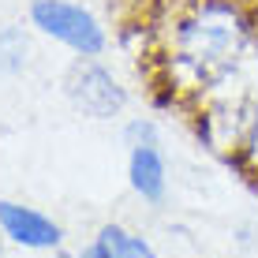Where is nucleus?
Segmentation results:
<instances>
[{
	"label": "nucleus",
	"mask_w": 258,
	"mask_h": 258,
	"mask_svg": "<svg viewBox=\"0 0 258 258\" xmlns=\"http://www.w3.org/2000/svg\"><path fill=\"white\" fill-rule=\"evenodd\" d=\"M30 23L52 41L75 49L79 56H97L105 49V30L86 8L71 0H34L30 4Z\"/></svg>",
	"instance_id": "nucleus-1"
},
{
	"label": "nucleus",
	"mask_w": 258,
	"mask_h": 258,
	"mask_svg": "<svg viewBox=\"0 0 258 258\" xmlns=\"http://www.w3.org/2000/svg\"><path fill=\"white\" fill-rule=\"evenodd\" d=\"M180 45H183V56L202 60V64L228 60L239 45H243V19L225 4H206L199 19L183 23Z\"/></svg>",
	"instance_id": "nucleus-2"
},
{
	"label": "nucleus",
	"mask_w": 258,
	"mask_h": 258,
	"mask_svg": "<svg viewBox=\"0 0 258 258\" xmlns=\"http://www.w3.org/2000/svg\"><path fill=\"white\" fill-rule=\"evenodd\" d=\"M123 139H127V146L157 142V127H154V120H131L127 127H123Z\"/></svg>",
	"instance_id": "nucleus-8"
},
{
	"label": "nucleus",
	"mask_w": 258,
	"mask_h": 258,
	"mask_svg": "<svg viewBox=\"0 0 258 258\" xmlns=\"http://www.w3.org/2000/svg\"><path fill=\"white\" fill-rule=\"evenodd\" d=\"M26 52H30L26 34L19 30V26H4V30H0V75H15V71H23Z\"/></svg>",
	"instance_id": "nucleus-7"
},
{
	"label": "nucleus",
	"mask_w": 258,
	"mask_h": 258,
	"mask_svg": "<svg viewBox=\"0 0 258 258\" xmlns=\"http://www.w3.org/2000/svg\"><path fill=\"white\" fill-rule=\"evenodd\" d=\"M0 236H4V232H0Z\"/></svg>",
	"instance_id": "nucleus-10"
},
{
	"label": "nucleus",
	"mask_w": 258,
	"mask_h": 258,
	"mask_svg": "<svg viewBox=\"0 0 258 258\" xmlns=\"http://www.w3.org/2000/svg\"><path fill=\"white\" fill-rule=\"evenodd\" d=\"M79 258H112V251H109V247H105V243H101V239H94V243H90V247H86V251H83V254H79Z\"/></svg>",
	"instance_id": "nucleus-9"
},
{
	"label": "nucleus",
	"mask_w": 258,
	"mask_h": 258,
	"mask_svg": "<svg viewBox=\"0 0 258 258\" xmlns=\"http://www.w3.org/2000/svg\"><path fill=\"white\" fill-rule=\"evenodd\" d=\"M0 232L30 251H52L64 239L56 221H49L41 210L23 206V202H0Z\"/></svg>",
	"instance_id": "nucleus-4"
},
{
	"label": "nucleus",
	"mask_w": 258,
	"mask_h": 258,
	"mask_svg": "<svg viewBox=\"0 0 258 258\" xmlns=\"http://www.w3.org/2000/svg\"><path fill=\"white\" fill-rule=\"evenodd\" d=\"M127 176H131V187H135L139 199H146V202H161L165 199L168 172H165V157H161V150H157V142L131 146Z\"/></svg>",
	"instance_id": "nucleus-5"
},
{
	"label": "nucleus",
	"mask_w": 258,
	"mask_h": 258,
	"mask_svg": "<svg viewBox=\"0 0 258 258\" xmlns=\"http://www.w3.org/2000/svg\"><path fill=\"white\" fill-rule=\"evenodd\" d=\"M64 90L71 97V105L79 112H86V116H94V120H112L127 105V94L116 83V75L105 71L101 64H94V60H79L68 71Z\"/></svg>",
	"instance_id": "nucleus-3"
},
{
	"label": "nucleus",
	"mask_w": 258,
	"mask_h": 258,
	"mask_svg": "<svg viewBox=\"0 0 258 258\" xmlns=\"http://www.w3.org/2000/svg\"><path fill=\"white\" fill-rule=\"evenodd\" d=\"M97 239L112 251V258H157V251L146 243V239L123 232L120 225H105L101 232H97Z\"/></svg>",
	"instance_id": "nucleus-6"
}]
</instances>
